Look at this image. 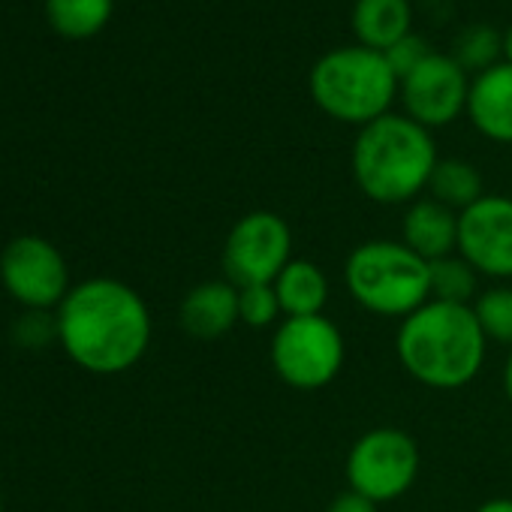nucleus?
<instances>
[{
	"label": "nucleus",
	"instance_id": "1",
	"mask_svg": "<svg viewBox=\"0 0 512 512\" xmlns=\"http://www.w3.org/2000/svg\"><path fill=\"white\" fill-rule=\"evenodd\" d=\"M55 320L61 347L88 374H124L142 362L151 344V311L145 299L115 278L76 284Z\"/></svg>",
	"mask_w": 512,
	"mask_h": 512
},
{
	"label": "nucleus",
	"instance_id": "2",
	"mask_svg": "<svg viewBox=\"0 0 512 512\" xmlns=\"http://www.w3.org/2000/svg\"><path fill=\"white\" fill-rule=\"evenodd\" d=\"M395 356L419 386L452 392L479 377L488 356V338L470 305L431 299L401 320Z\"/></svg>",
	"mask_w": 512,
	"mask_h": 512
},
{
	"label": "nucleus",
	"instance_id": "3",
	"mask_svg": "<svg viewBox=\"0 0 512 512\" xmlns=\"http://www.w3.org/2000/svg\"><path fill=\"white\" fill-rule=\"evenodd\" d=\"M437 157V142L431 130L407 118L404 112H389L365 124L350 151V169L359 193L377 205H410L431 181Z\"/></svg>",
	"mask_w": 512,
	"mask_h": 512
},
{
	"label": "nucleus",
	"instance_id": "4",
	"mask_svg": "<svg viewBox=\"0 0 512 512\" xmlns=\"http://www.w3.org/2000/svg\"><path fill=\"white\" fill-rule=\"evenodd\" d=\"M344 287L362 311L404 320L431 302V263L401 238H371L350 250Z\"/></svg>",
	"mask_w": 512,
	"mask_h": 512
},
{
	"label": "nucleus",
	"instance_id": "5",
	"mask_svg": "<svg viewBox=\"0 0 512 512\" xmlns=\"http://www.w3.org/2000/svg\"><path fill=\"white\" fill-rule=\"evenodd\" d=\"M308 91L323 115L362 130L392 112V103L398 100V76L383 52L356 43L317 58L308 76Z\"/></svg>",
	"mask_w": 512,
	"mask_h": 512
},
{
	"label": "nucleus",
	"instance_id": "6",
	"mask_svg": "<svg viewBox=\"0 0 512 512\" xmlns=\"http://www.w3.org/2000/svg\"><path fill=\"white\" fill-rule=\"evenodd\" d=\"M344 332L326 317H284L269 341L275 374L299 392L326 389L344 368Z\"/></svg>",
	"mask_w": 512,
	"mask_h": 512
},
{
	"label": "nucleus",
	"instance_id": "7",
	"mask_svg": "<svg viewBox=\"0 0 512 512\" xmlns=\"http://www.w3.org/2000/svg\"><path fill=\"white\" fill-rule=\"evenodd\" d=\"M419 446L416 440L392 425H380L365 431L347 452V485L350 491L380 503H392L404 497L419 476Z\"/></svg>",
	"mask_w": 512,
	"mask_h": 512
},
{
	"label": "nucleus",
	"instance_id": "8",
	"mask_svg": "<svg viewBox=\"0 0 512 512\" xmlns=\"http://www.w3.org/2000/svg\"><path fill=\"white\" fill-rule=\"evenodd\" d=\"M293 263V229L275 211H250L238 217L223 244V272L235 287L275 284Z\"/></svg>",
	"mask_w": 512,
	"mask_h": 512
},
{
	"label": "nucleus",
	"instance_id": "9",
	"mask_svg": "<svg viewBox=\"0 0 512 512\" xmlns=\"http://www.w3.org/2000/svg\"><path fill=\"white\" fill-rule=\"evenodd\" d=\"M4 290L28 311L61 308L70 296V269L64 253L43 235H19L0 253Z\"/></svg>",
	"mask_w": 512,
	"mask_h": 512
},
{
	"label": "nucleus",
	"instance_id": "10",
	"mask_svg": "<svg viewBox=\"0 0 512 512\" xmlns=\"http://www.w3.org/2000/svg\"><path fill=\"white\" fill-rule=\"evenodd\" d=\"M470 76L452 55L431 52L416 70L398 82V100L404 115L425 130H440L467 112Z\"/></svg>",
	"mask_w": 512,
	"mask_h": 512
},
{
	"label": "nucleus",
	"instance_id": "11",
	"mask_svg": "<svg viewBox=\"0 0 512 512\" xmlns=\"http://www.w3.org/2000/svg\"><path fill=\"white\" fill-rule=\"evenodd\" d=\"M458 256L479 278L512 281V199L485 193L476 205L458 214Z\"/></svg>",
	"mask_w": 512,
	"mask_h": 512
},
{
	"label": "nucleus",
	"instance_id": "12",
	"mask_svg": "<svg viewBox=\"0 0 512 512\" xmlns=\"http://www.w3.org/2000/svg\"><path fill=\"white\" fill-rule=\"evenodd\" d=\"M479 136L497 145H512V64L497 67L470 79L467 112Z\"/></svg>",
	"mask_w": 512,
	"mask_h": 512
},
{
	"label": "nucleus",
	"instance_id": "13",
	"mask_svg": "<svg viewBox=\"0 0 512 512\" xmlns=\"http://www.w3.org/2000/svg\"><path fill=\"white\" fill-rule=\"evenodd\" d=\"M181 329L193 341H217L238 326V287L229 281H205L196 284L181 308Z\"/></svg>",
	"mask_w": 512,
	"mask_h": 512
},
{
	"label": "nucleus",
	"instance_id": "14",
	"mask_svg": "<svg viewBox=\"0 0 512 512\" xmlns=\"http://www.w3.org/2000/svg\"><path fill=\"white\" fill-rule=\"evenodd\" d=\"M401 241L428 263L458 253V211L431 196H419L401 217Z\"/></svg>",
	"mask_w": 512,
	"mask_h": 512
},
{
	"label": "nucleus",
	"instance_id": "15",
	"mask_svg": "<svg viewBox=\"0 0 512 512\" xmlns=\"http://www.w3.org/2000/svg\"><path fill=\"white\" fill-rule=\"evenodd\" d=\"M350 25L359 46L389 52L398 40L413 34L410 0H356Z\"/></svg>",
	"mask_w": 512,
	"mask_h": 512
},
{
	"label": "nucleus",
	"instance_id": "16",
	"mask_svg": "<svg viewBox=\"0 0 512 512\" xmlns=\"http://www.w3.org/2000/svg\"><path fill=\"white\" fill-rule=\"evenodd\" d=\"M272 287L284 317H320L332 293L326 272L311 260H299V256H293V263L275 278Z\"/></svg>",
	"mask_w": 512,
	"mask_h": 512
},
{
	"label": "nucleus",
	"instance_id": "17",
	"mask_svg": "<svg viewBox=\"0 0 512 512\" xmlns=\"http://www.w3.org/2000/svg\"><path fill=\"white\" fill-rule=\"evenodd\" d=\"M428 196L461 214L485 196V184L473 163H467L461 157H443L431 172Z\"/></svg>",
	"mask_w": 512,
	"mask_h": 512
},
{
	"label": "nucleus",
	"instance_id": "18",
	"mask_svg": "<svg viewBox=\"0 0 512 512\" xmlns=\"http://www.w3.org/2000/svg\"><path fill=\"white\" fill-rule=\"evenodd\" d=\"M115 13V0H46V16L64 40L97 37Z\"/></svg>",
	"mask_w": 512,
	"mask_h": 512
},
{
	"label": "nucleus",
	"instance_id": "19",
	"mask_svg": "<svg viewBox=\"0 0 512 512\" xmlns=\"http://www.w3.org/2000/svg\"><path fill=\"white\" fill-rule=\"evenodd\" d=\"M479 281H482L479 272L458 253L431 263V299H437V302L473 305L476 296L482 293Z\"/></svg>",
	"mask_w": 512,
	"mask_h": 512
},
{
	"label": "nucleus",
	"instance_id": "20",
	"mask_svg": "<svg viewBox=\"0 0 512 512\" xmlns=\"http://www.w3.org/2000/svg\"><path fill=\"white\" fill-rule=\"evenodd\" d=\"M449 55L461 64L467 76H479L503 61V34L491 25H470L455 37Z\"/></svg>",
	"mask_w": 512,
	"mask_h": 512
},
{
	"label": "nucleus",
	"instance_id": "21",
	"mask_svg": "<svg viewBox=\"0 0 512 512\" xmlns=\"http://www.w3.org/2000/svg\"><path fill=\"white\" fill-rule=\"evenodd\" d=\"M476 314V323L488 344H500L512 350V287L509 284H494L476 296L470 305Z\"/></svg>",
	"mask_w": 512,
	"mask_h": 512
},
{
	"label": "nucleus",
	"instance_id": "22",
	"mask_svg": "<svg viewBox=\"0 0 512 512\" xmlns=\"http://www.w3.org/2000/svg\"><path fill=\"white\" fill-rule=\"evenodd\" d=\"M284 320L278 293L272 284H250L238 287V323L247 329H269Z\"/></svg>",
	"mask_w": 512,
	"mask_h": 512
},
{
	"label": "nucleus",
	"instance_id": "23",
	"mask_svg": "<svg viewBox=\"0 0 512 512\" xmlns=\"http://www.w3.org/2000/svg\"><path fill=\"white\" fill-rule=\"evenodd\" d=\"M13 335L22 347H46V344L58 341V320L49 317L46 311H28L16 323Z\"/></svg>",
	"mask_w": 512,
	"mask_h": 512
},
{
	"label": "nucleus",
	"instance_id": "24",
	"mask_svg": "<svg viewBox=\"0 0 512 512\" xmlns=\"http://www.w3.org/2000/svg\"><path fill=\"white\" fill-rule=\"evenodd\" d=\"M386 55V61H389V67L395 70V76H398V82L410 73V70H416L428 55H431V49H428V43L419 37V34H407L404 40H398L389 52H383Z\"/></svg>",
	"mask_w": 512,
	"mask_h": 512
},
{
	"label": "nucleus",
	"instance_id": "25",
	"mask_svg": "<svg viewBox=\"0 0 512 512\" xmlns=\"http://www.w3.org/2000/svg\"><path fill=\"white\" fill-rule=\"evenodd\" d=\"M326 512H377V503L347 488L344 494H338V497L329 503Z\"/></svg>",
	"mask_w": 512,
	"mask_h": 512
},
{
	"label": "nucleus",
	"instance_id": "26",
	"mask_svg": "<svg viewBox=\"0 0 512 512\" xmlns=\"http://www.w3.org/2000/svg\"><path fill=\"white\" fill-rule=\"evenodd\" d=\"M473 512H512V497H491V500L479 503Z\"/></svg>",
	"mask_w": 512,
	"mask_h": 512
},
{
	"label": "nucleus",
	"instance_id": "27",
	"mask_svg": "<svg viewBox=\"0 0 512 512\" xmlns=\"http://www.w3.org/2000/svg\"><path fill=\"white\" fill-rule=\"evenodd\" d=\"M503 392H506V401L512 404V350H509L506 365H503Z\"/></svg>",
	"mask_w": 512,
	"mask_h": 512
},
{
	"label": "nucleus",
	"instance_id": "28",
	"mask_svg": "<svg viewBox=\"0 0 512 512\" xmlns=\"http://www.w3.org/2000/svg\"><path fill=\"white\" fill-rule=\"evenodd\" d=\"M503 61L512 64V25L503 31Z\"/></svg>",
	"mask_w": 512,
	"mask_h": 512
},
{
	"label": "nucleus",
	"instance_id": "29",
	"mask_svg": "<svg viewBox=\"0 0 512 512\" xmlns=\"http://www.w3.org/2000/svg\"><path fill=\"white\" fill-rule=\"evenodd\" d=\"M0 512H4V494H0Z\"/></svg>",
	"mask_w": 512,
	"mask_h": 512
}]
</instances>
